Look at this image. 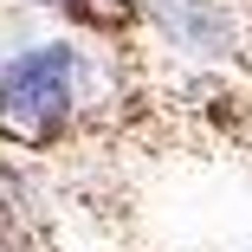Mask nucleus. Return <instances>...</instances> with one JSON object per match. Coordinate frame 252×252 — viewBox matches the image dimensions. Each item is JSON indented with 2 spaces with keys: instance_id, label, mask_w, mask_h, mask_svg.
<instances>
[{
  "instance_id": "1",
  "label": "nucleus",
  "mask_w": 252,
  "mask_h": 252,
  "mask_svg": "<svg viewBox=\"0 0 252 252\" xmlns=\"http://www.w3.org/2000/svg\"><path fill=\"white\" fill-rule=\"evenodd\" d=\"M78 91H84V59L71 45H32L0 71V136L20 149L59 142L65 123L78 117Z\"/></svg>"
},
{
  "instance_id": "2",
  "label": "nucleus",
  "mask_w": 252,
  "mask_h": 252,
  "mask_svg": "<svg viewBox=\"0 0 252 252\" xmlns=\"http://www.w3.org/2000/svg\"><path fill=\"white\" fill-rule=\"evenodd\" d=\"M149 20L188 59H233L239 52V20L226 0H149Z\"/></svg>"
},
{
  "instance_id": "3",
  "label": "nucleus",
  "mask_w": 252,
  "mask_h": 252,
  "mask_svg": "<svg viewBox=\"0 0 252 252\" xmlns=\"http://www.w3.org/2000/svg\"><path fill=\"white\" fill-rule=\"evenodd\" d=\"M246 252H252V246H246Z\"/></svg>"
}]
</instances>
